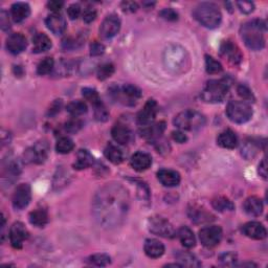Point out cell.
I'll return each mask as SVG.
<instances>
[{"mask_svg":"<svg viewBox=\"0 0 268 268\" xmlns=\"http://www.w3.org/2000/svg\"><path fill=\"white\" fill-rule=\"evenodd\" d=\"M156 115H157V103L156 101L150 98V100H148V102L145 104L144 108L138 112L137 123L142 127L149 126L154 122L155 117H156Z\"/></svg>","mask_w":268,"mask_h":268,"instance_id":"14","label":"cell"},{"mask_svg":"<svg viewBox=\"0 0 268 268\" xmlns=\"http://www.w3.org/2000/svg\"><path fill=\"white\" fill-rule=\"evenodd\" d=\"M67 14H68V17L72 20L77 19L81 15V6L79 4H76V3L69 5L67 9Z\"/></svg>","mask_w":268,"mask_h":268,"instance_id":"49","label":"cell"},{"mask_svg":"<svg viewBox=\"0 0 268 268\" xmlns=\"http://www.w3.org/2000/svg\"><path fill=\"white\" fill-rule=\"evenodd\" d=\"M94 164V157L87 150H80L77 154V160L74 165L77 170H83V169L89 168Z\"/></svg>","mask_w":268,"mask_h":268,"instance_id":"31","label":"cell"},{"mask_svg":"<svg viewBox=\"0 0 268 268\" xmlns=\"http://www.w3.org/2000/svg\"><path fill=\"white\" fill-rule=\"evenodd\" d=\"M119 30H121V20L115 14H112L104 19L100 27V35L104 39H110L115 37Z\"/></svg>","mask_w":268,"mask_h":268,"instance_id":"13","label":"cell"},{"mask_svg":"<svg viewBox=\"0 0 268 268\" xmlns=\"http://www.w3.org/2000/svg\"><path fill=\"white\" fill-rule=\"evenodd\" d=\"M82 128V122L77 117L70 119L65 124V130L69 133H77Z\"/></svg>","mask_w":268,"mask_h":268,"instance_id":"47","label":"cell"},{"mask_svg":"<svg viewBox=\"0 0 268 268\" xmlns=\"http://www.w3.org/2000/svg\"><path fill=\"white\" fill-rule=\"evenodd\" d=\"M47 29L55 35H62L66 30V20L60 14H53L46 18Z\"/></svg>","mask_w":268,"mask_h":268,"instance_id":"21","label":"cell"},{"mask_svg":"<svg viewBox=\"0 0 268 268\" xmlns=\"http://www.w3.org/2000/svg\"><path fill=\"white\" fill-rule=\"evenodd\" d=\"M266 32V23L263 20H251L241 27V37L245 45L251 51H261L265 46L264 33Z\"/></svg>","mask_w":268,"mask_h":268,"instance_id":"2","label":"cell"},{"mask_svg":"<svg viewBox=\"0 0 268 268\" xmlns=\"http://www.w3.org/2000/svg\"><path fill=\"white\" fill-rule=\"evenodd\" d=\"M175 258L177 259L179 264L181 266L187 267H199L201 266V263L199 260L197 259L193 253L189 251H177L175 253Z\"/></svg>","mask_w":268,"mask_h":268,"instance_id":"30","label":"cell"},{"mask_svg":"<svg viewBox=\"0 0 268 268\" xmlns=\"http://www.w3.org/2000/svg\"><path fill=\"white\" fill-rule=\"evenodd\" d=\"M165 65L173 73L183 72L189 66V56L185 48L172 45L166 49L164 56Z\"/></svg>","mask_w":268,"mask_h":268,"instance_id":"6","label":"cell"},{"mask_svg":"<svg viewBox=\"0 0 268 268\" xmlns=\"http://www.w3.org/2000/svg\"><path fill=\"white\" fill-rule=\"evenodd\" d=\"M26 39L22 34H12L6 40V48L13 55H19L26 48Z\"/></svg>","mask_w":268,"mask_h":268,"instance_id":"20","label":"cell"},{"mask_svg":"<svg viewBox=\"0 0 268 268\" xmlns=\"http://www.w3.org/2000/svg\"><path fill=\"white\" fill-rule=\"evenodd\" d=\"M115 73V66L111 63H105L97 69V79L104 81L108 79Z\"/></svg>","mask_w":268,"mask_h":268,"instance_id":"41","label":"cell"},{"mask_svg":"<svg viewBox=\"0 0 268 268\" xmlns=\"http://www.w3.org/2000/svg\"><path fill=\"white\" fill-rule=\"evenodd\" d=\"M31 14L30 5L25 2H16L11 8V16L15 22H22Z\"/></svg>","mask_w":268,"mask_h":268,"instance_id":"24","label":"cell"},{"mask_svg":"<svg viewBox=\"0 0 268 268\" xmlns=\"http://www.w3.org/2000/svg\"><path fill=\"white\" fill-rule=\"evenodd\" d=\"M74 148L75 144L73 142V139L67 136L61 137L57 142V145H56V150L60 154H67L69 152H72L74 150Z\"/></svg>","mask_w":268,"mask_h":268,"instance_id":"36","label":"cell"},{"mask_svg":"<svg viewBox=\"0 0 268 268\" xmlns=\"http://www.w3.org/2000/svg\"><path fill=\"white\" fill-rule=\"evenodd\" d=\"M111 135L118 145H128L133 139V133L129 127L123 124H116L111 130Z\"/></svg>","mask_w":268,"mask_h":268,"instance_id":"16","label":"cell"},{"mask_svg":"<svg viewBox=\"0 0 268 268\" xmlns=\"http://www.w3.org/2000/svg\"><path fill=\"white\" fill-rule=\"evenodd\" d=\"M242 231L246 237L251 238L253 240H262L267 236V231L264 225L256 221H251L244 224Z\"/></svg>","mask_w":268,"mask_h":268,"instance_id":"18","label":"cell"},{"mask_svg":"<svg viewBox=\"0 0 268 268\" xmlns=\"http://www.w3.org/2000/svg\"><path fill=\"white\" fill-rule=\"evenodd\" d=\"M165 131V123H158L156 125H149L143 127V129L140 130L142 136H144L147 139L154 140L158 137H160L161 134Z\"/></svg>","mask_w":268,"mask_h":268,"instance_id":"28","label":"cell"},{"mask_svg":"<svg viewBox=\"0 0 268 268\" xmlns=\"http://www.w3.org/2000/svg\"><path fill=\"white\" fill-rule=\"evenodd\" d=\"M243 208H244V211L246 214L249 216L257 217V216H260L261 214H262L263 203H262V200L258 198V197L251 196V197H249V198L245 200V202L243 204Z\"/></svg>","mask_w":268,"mask_h":268,"instance_id":"25","label":"cell"},{"mask_svg":"<svg viewBox=\"0 0 268 268\" xmlns=\"http://www.w3.org/2000/svg\"><path fill=\"white\" fill-rule=\"evenodd\" d=\"M173 122L180 130L197 131L206 125V117L198 111L188 109L176 115Z\"/></svg>","mask_w":268,"mask_h":268,"instance_id":"5","label":"cell"},{"mask_svg":"<svg viewBox=\"0 0 268 268\" xmlns=\"http://www.w3.org/2000/svg\"><path fill=\"white\" fill-rule=\"evenodd\" d=\"M160 16L169 21H175L178 19V14L173 9H165L160 12Z\"/></svg>","mask_w":268,"mask_h":268,"instance_id":"53","label":"cell"},{"mask_svg":"<svg viewBox=\"0 0 268 268\" xmlns=\"http://www.w3.org/2000/svg\"><path fill=\"white\" fill-rule=\"evenodd\" d=\"M230 83L228 79L221 80H211L207 83L206 87L202 90L201 97L207 103H220L227 97Z\"/></svg>","mask_w":268,"mask_h":268,"instance_id":"4","label":"cell"},{"mask_svg":"<svg viewBox=\"0 0 268 268\" xmlns=\"http://www.w3.org/2000/svg\"><path fill=\"white\" fill-rule=\"evenodd\" d=\"M67 112L74 117H77L87 112V105L83 101H74L67 105Z\"/></svg>","mask_w":268,"mask_h":268,"instance_id":"35","label":"cell"},{"mask_svg":"<svg viewBox=\"0 0 268 268\" xmlns=\"http://www.w3.org/2000/svg\"><path fill=\"white\" fill-rule=\"evenodd\" d=\"M21 170H22L21 161L18 159H14V160H11L10 163H8V165H6L4 169V173L5 175L9 176V181L13 182L18 178L19 174L21 173Z\"/></svg>","mask_w":268,"mask_h":268,"instance_id":"34","label":"cell"},{"mask_svg":"<svg viewBox=\"0 0 268 268\" xmlns=\"http://www.w3.org/2000/svg\"><path fill=\"white\" fill-rule=\"evenodd\" d=\"M178 237L181 244L187 249H193L196 245V238L194 232L188 227H182L178 230Z\"/></svg>","mask_w":268,"mask_h":268,"instance_id":"32","label":"cell"},{"mask_svg":"<svg viewBox=\"0 0 268 268\" xmlns=\"http://www.w3.org/2000/svg\"><path fill=\"white\" fill-rule=\"evenodd\" d=\"M82 95L84 97H85V100L90 102L94 106H96V105L102 103L100 96H98V94L96 93V90H95L93 88H83Z\"/></svg>","mask_w":268,"mask_h":268,"instance_id":"42","label":"cell"},{"mask_svg":"<svg viewBox=\"0 0 268 268\" xmlns=\"http://www.w3.org/2000/svg\"><path fill=\"white\" fill-rule=\"evenodd\" d=\"M206 69L207 73L211 75L219 74L222 72V65L211 56H206Z\"/></svg>","mask_w":268,"mask_h":268,"instance_id":"38","label":"cell"},{"mask_svg":"<svg viewBox=\"0 0 268 268\" xmlns=\"http://www.w3.org/2000/svg\"><path fill=\"white\" fill-rule=\"evenodd\" d=\"M130 198L127 190L118 183H108L98 191L93 202L96 221L106 229L116 228L129 211Z\"/></svg>","mask_w":268,"mask_h":268,"instance_id":"1","label":"cell"},{"mask_svg":"<svg viewBox=\"0 0 268 268\" xmlns=\"http://www.w3.org/2000/svg\"><path fill=\"white\" fill-rule=\"evenodd\" d=\"M29 238V231L21 222H16L10 230V241L14 249H21L24 240Z\"/></svg>","mask_w":268,"mask_h":268,"instance_id":"15","label":"cell"},{"mask_svg":"<svg viewBox=\"0 0 268 268\" xmlns=\"http://www.w3.org/2000/svg\"><path fill=\"white\" fill-rule=\"evenodd\" d=\"M33 52L36 54L44 53L52 47V40L45 34H37L33 39Z\"/></svg>","mask_w":268,"mask_h":268,"instance_id":"27","label":"cell"},{"mask_svg":"<svg viewBox=\"0 0 268 268\" xmlns=\"http://www.w3.org/2000/svg\"><path fill=\"white\" fill-rule=\"evenodd\" d=\"M0 26H1L2 31H4V32L9 31L11 29L9 15L5 11H1V13H0Z\"/></svg>","mask_w":268,"mask_h":268,"instance_id":"52","label":"cell"},{"mask_svg":"<svg viewBox=\"0 0 268 268\" xmlns=\"http://www.w3.org/2000/svg\"><path fill=\"white\" fill-rule=\"evenodd\" d=\"M237 5L239 10L244 14H250L255 10V4L250 1H238Z\"/></svg>","mask_w":268,"mask_h":268,"instance_id":"51","label":"cell"},{"mask_svg":"<svg viewBox=\"0 0 268 268\" xmlns=\"http://www.w3.org/2000/svg\"><path fill=\"white\" fill-rule=\"evenodd\" d=\"M95 116L98 122H106L109 117V114L103 103L95 106Z\"/></svg>","mask_w":268,"mask_h":268,"instance_id":"44","label":"cell"},{"mask_svg":"<svg viewBox=\"0 0 268 268\" xmlns=\"http://www.w3.org/2000/svg\"><path fill=\"white\" fill-rule=\"evenodd\" d=\"M258 172H259L260 176H262V177L264 179L267 178V164H266V159L265 158H263V160L260 163Z\"/></svg>","mask_w":268,"mask_h":268,"instance_id":"58","label":"cell"},{"mask_svg":"<svg viewBox=\"0 0 268 268\" xmlns=\"http://www.w3.org/2000/svg\"><path fill=\"white\" fill-rule=\"evenodd\" d=\"M157 178L160 183L165 187L173 188L177 187L180 183V175L178 172L169 169H163L157 172Z\"/></svg>","mask_w":268,"mask_h":268,"instance_id":"22","label":"cell"},{"mask_svg":"<svg viewBox=\"0 0 268 268\" xmlns=\"http://www.w3.org/2000/svg\"><path fill=\"white\" fill-rule=\"evenodd\" d=\"M104 154L106 158H107L109 161H111L112 164L115 165H119L124 160V153L123 151L119 149V148L114 144H108L107 147L105 148Z\"/></svg>","mask_w":268,"mask_h":268,"instance_id":"29","label":"cell"},{"mask_svg":"<svg viewBox=\"0 0 268 268\" xmlns=\"http://www.w3.org/2000/svg\"><path fill=\"white\" fill-rule=\"evenodd\" d=\"M49 147L45 140L38 142L24 152V161L27 164H43L48 156Z\"/></svg>","mask_w":268,"mask_h":268,"instance_id":"9","label":"cell"},{"mask_svg":"<svg viewBox=\"0 0 268 268\" xmlns=\"http://www.w3.org/2000/svg\"><path fill=\"white\" fill-rule=\"evenodd\" d=\"M148 227H149V230L152 234L160 237L173 238L175 235L173 225L163 217H151L149 221H148Z\"/></svg>","mask_w":268,"mask_h":268,"instance_id":"10","label":"cell"},{"mask_svg":"<svg viewBox=\"0 0 268 268\" xmlns=\"http://www.w3.org/2000/svg\"><path fill=\"white\" fill-rule=\"evenodd\" d=\"M238 95L241 96L245 102H253L255 101V96H253L251 90L245 85H239L237 88Z\"/></svg>","mask_w":268,"mask_h":268,"instance_id":"45","label":"cell"},{"mask_svg":"<svg viewBox=\"0 0 268 268\" xmlns=\"http://www.w3.org/2000/svg\"><path fill=\"white\" fill-rule=\"evenodd\" d=\"M130 165L137 172H144L150 168L152 165L151 155L145 152H136L132 155L130 159Z\"/></svg>","mask_w":268,"mask_h":268,"instance_id":"19","label":"cell"},{"mask_svg":"<svg viewBox=\"0 0 268 268\" xmlns=\"http://www.w3.org/2000/svg\"><path fill=\"white\" fill-rule=\"evenodd\" d=\"M64 5V2L59 1V0H52V1L47 2V8L54 12V14H58Z\"/></svg>","mask_w":268,"mask_h":268,"instance_id":"55","label":"cell"},{"mask_svg":"<svg viewBox=\"0 0 268 268\" xmlns=\"http://www.w3.org/2000/svg\"><path fill=\"white\" fill-rule=\"evenodd\" d=\"M96 18V11L95 9L87 8L83 13V20L85 21L86 23H90L95 21Z\"/></svg>","mask_w":268,"mask_h":268,"instance_id":"54","label":"cell"},{"mask_svg":"<svg viewBox=\"0 0 268 268\" xmlns=\"http://www.w3.org/2000/svg\"><path fill=\"white\" fill-rule=\"evenodd\" d=\"M122 9L124 12H127V13H134L137 11L138 5L136 2H133V1H124L122 2Z\"/></svg>","mask_w":268,"mask_h":268,"instance_id":"56","label":"cell"},{"mask_svg":"<svg viewBox=\"0 0 268 268\" xmlns=\"http://www.w3.org/2000/svg\"><path fill=\"white\" fill-rule=\"evenodd\" d=\"M173 138H174V140H176V142L179 143V144L186 143L188 140V137H187L186 134L183 132H181V131L173 132Z\"/></svg>","mask_w":268,"mask_h":268,"instance_id":"57","label":"cell"},{"mask_svg":"<svg viewBox=\"0 0 268 268\" xmlns=\"http://www.w3.org/2000/svg\"><path fill=\"white\" fill-rule=\"evenodd\" d=\"M144 250L149 258L157 259L165 253V246L156 239H148L145 242Z\"/></svg>","mask_w":268,"mask_h":268,"instance_id":"23","label":"cell"},{"mask_svg":"<svg viewBox=\"0 0 268 268\" xmlns=\"http://www.w3.org/2000/svg\"><path fill=\"white\" fill-rule=\"evenodd\" d=\"M227 115L231 122L244 124L252 116V109L245 101H231L227 107Z\"/></svg>","mask_w":268,"mask_h":268,"instance_id":"7","label":"cell"},{"mask_svg":"<svg viewBox=\"0 0 268 268\" xmlns=\"http://www.w3.org/2000/svg\"><path fill=\"white\" fill-rule=\"evenodd\" d=\"M54 65H55V62L53 58H49V57L44 58L38 64V67H37L38 75L44 76V75L51 74L52 70L54 69Z\"/></svg>","mask_w":268,"mask_h":268,"instance_id":"39","label":"cell"},{"mask_svg":"<svg viewBox=\"0 0 268 268\" xmlns=\"http://www.w3.org/2000/svg\"><path fill=\"white\" fill-rule=\"evenodd\" d=\"M220 263L224 266H235L236 265V256L232 252H227L219 258Z\"/></svg>","mask_w":268,"mask_h":268,"instance_id":"48","label":"cell"},{"mask_svg":"<svg viewBox=\"0 0 268 268\" xmlns=\"http://www.w3.org/2000/svg\"><path fill=\"white\" fill-rule=\"evenodd\" d=\"M30 222L37 228H43L48 222L47 211L43 209H37L30 214Z\"/></svg>","mask_w":268,"mask_h":268,"instance_id":"33","label":"cell"},{"mask_svg":"<svg viewBox=\"0 0 268 268\" xmlns=\"http://www.w3.org/2000/svg\"><path fill=\"white\" fill-rule=\"evenodd\" d=\"M194 18L208 29H216L220 25L222 15L219 8L211 2H202L196 6L193 12Z\"/></svg>","mask_w":268,"mask_h":268,"instance_id":"3","label":"cell"},{"mask_svg":"<svg viewBox=\"0 0 268 268\" xmlns=\"http://www.w3.org/2000/svg\"><path fill=\"white\" fill-rule=\"evenodd\" d=\"M88 263L91 265H96V266H107L110 264L111 259L108 255L106 253H96V255H94L88 258Z\"/></svg>","mask_w":268,"mask_h":268,"instance_id":"40","label":"cell"},{"mask_svg":"<svg viewBox=\"0 0 268 268\" xmlns=\"http://www.w3.org/2000/svg\"><path fill=\"white\" fill-rule=\"evenodd\" d=\"M105 52V46L100 43V42H94L93 44L90 45V55L94 56V57H97V56L103 55Z\"/></svg>","mask_w":268,"mask_h":268,"instance_id":"50","label":"cell"},{"mask_svg":"<svg viewBox=\"0 0 268 268\" xmlns=\"http://www.w3.org/2000/svg\"><path fill=\"white\" fill-rule=\"evenodd\" d=\"M259 148H260V146L256 142L250 140V142L246 143L245 146L242 148V155L248 159L252 158L257 154Z\"/></svg>","mask_w":268,"mask_h":268,"instance_id":"43","label":"cell"},{"mask_svg":"<svg viewBox=\"0 0 268 268\" xmlns=\"http://www.w3.org/2000/svg\"><path fill=\"white\" fill-rule=\"evenodd\" d=\"M213 207L215 210L219 211H234L235 206L227 197H217L213 200Z\"/></svg>","mask_w":268,"mask_h":268,"instance_id":"37","label":"cell"},{"mask_svg":"<svg viewBox=\"0 0 268 268\" xmlns=\"http://www.w3.org/2000/svg\"><path fill=\"white\" fill-rule=\"evenodd\" d=\"M32 199V191L31 187L27 183H21L15 190V193L13 194V207L16 210H23L29 206Z\"/></svg>","mask_w":268,"mask_h":268,"instance_id":"12","label":"cell"},{"mask_svg":"<svg viewBox=\"0 0 268 268\" xmlns=\"http://www.w3.org/2000/svg\"><path fill=\"white\" fill-rule=\"evenodd\" d=\"M199 239L206 248H214L221 241L222 230L217 225L204 228L199 231Z\"/></svg>","mask_w":268,"mask_h":268,"instance_id":"11","label":"cell"},{"mask_svg":"<svg viewBox=\"0 0 268 268\" xmlns=\"http://www.w3.org/2000/svg\"><path fill=\"white\" fill-rule=\"evenodd\" d=\"M217 144L225 149H234L238 145V137L231 130H225L217 137Z\"/></svg>","mask_w":268,"mask_h":268,"instance_id":"26","label":"cell"},{"mask_svg":"<svg viewBox=\"0 0 268 268\" xmlns=\"http://www.w3.org/2000/svg\"><path fill=\"white\" fill-rule=\"evenodd\" d=\"M220 52L223 57L227 58L232 64H239L242 60L241 52L231 41H223L220 47Z\"/></svg>","mask_w":268,"mask_h":268,"instance_id":"17","label":"cell"},{"mask_svg":"<svg viewBox=\"0 0 268 268\" xmlns=\"http://www.w3.org/2000/svg\"><path fill=\"white\" fill-rule=\"evenodd\" d=\"M82 44V41L80 38H74V37H68V38H65L64 40H63V48L65 49H68V51H70V49H75L77 47H79L80 45Z\"/></svg>","mask_w":268,"mask_h":268,"instance_id":"46","label":"cell"},{"mask_svg":"<svg viewBox=\"0 0 268 268\" xmlns=\"http://www.w3.org/2000/svg\"><path fill=\"white\" fill-rule=\"evenodd\" d=\"M112 96L119 102L127 105H135L136 101L142 96V91L132 84H125L122 87H115L110 89Z\"/></svg>","mask_w":268,"mask_h":268,"instance_id":"8","label":"cell"}]
</instances>
